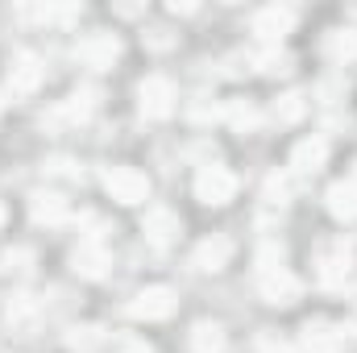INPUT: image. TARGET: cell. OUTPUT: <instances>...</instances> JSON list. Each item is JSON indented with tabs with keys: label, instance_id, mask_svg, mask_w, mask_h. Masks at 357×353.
Segmentation results:
<instances>
[{
	"label": "cell",
	"instance_id": "6da1fadb",
	"mask_svg": "<svg viewBox=\"0 0 357 353\" xmlns=\"http://www.w3.org/2000/svg\"><path fill=\"white\" fill-rule=\"evenodd\" d=\"M137 108H142V117H150V121H167V117L178 108L175 84H171L167 75L142 80V84H137Z\"/></svg>",
	"mask_w": 357,
	"mask_h": 353
},
{
	"label": "cell",
	"instance_id": "7a4b0ae2",
	"mask_svg": "<svg viewBox=\"0 0 357 353\" xmlns=\"http://www.w3.org/2000/svg\"><path fill=\"white\" fill-rule=\"evenodd\" d=\"M320 283L328 287V291H345L349 283H354V254H349V246L345 241H328V246H320Z\"/></svg>",
	"mask_w": 357,
	"mask_h": 353
},
{
	"label": "cell",
	"instance_id": "3957f363",
	"mask_svg": "<svg viewBox=\"0 0 357 353\" xmlns=\"http://www.w3.org/2000/svg\"><path fill=\"white\" fill-rule=\"evenodd\" d=\"M104 191H108L116 204L133 208V204H146V195H150V179L142 175L137 167H108V171H104Z\"/></svg>",
	"mask_w": 357,
	"mask_h": 353
},
{
	"label": "cell",
	"instance_id": "277c9868",
	"mask_svg": "<svg viewBox=\"0 0 357 353\" xmlns=\"http://www.w3.org/2000/svg\"><path fill=\"white\" fill-rule=\"evenodd\" d=\"M233 195H237V175L229 167H216V163L199 167V175H195V200H204L212 208H225Z\"/></svg>",
	"mask_w": 357,
	"mask_h": 353
},
{
	"label": "cell",
	"instance_id": "5b68a950",
	"mask_svg": "<svg viewBox=\"0 0 357 353\" xmlns=\"http://www.w3.org/2000/svg\"><path fill=\"white\" fill-rule=\"evenodd\" d=\"M349 341H357V329L333 324V320H307L303 324V350L307 353H341Z\"/></svg>",
	"mask_w": 357,
	"mask_h": 353
},
{
	"label": "cell",
	"instance_id": "8992f818",
	"mask_svg": "<svg viewBox=\"0 0 357 353\" xmlns=\"http://www.w3.org/2000/svg\"><path fill=\"white\" fill-rule=\"evenodd\" d=\"M75 59H79L84 67L104 71V67H112V63L121 59V38H116V33H108V29H91L88 38L75 46Z\"/></svg>",
	"mask_w": 357,
	"mask_h": 353
},
{
	"label": "cell",
	"instance_id": "52a82bcc",
	"mask_svg": "<svg viewBox=\"0 0 357 353\" xmlns=\"http://www.w3.org/2000/svg\"><path fill=\"white\" fill-rule=\"evenodd\" d=\"M175 291L171 287H146V291H137L133 295V303H129V316L133 320H167V316H175Z\"/></svg>",
	"mask_w": 357,
	"mask_h": 353
},
{
	"label": "cell",
	"instance_id": "ba28073f",
	"mask_svg": "<svg viewBox=\"0 0 357 353\" xmlns=\"http://www.w3.org/2000/svg\"><path fill=\"white\" fill-rule=\"evenodd\" d=\"M46 80V67L33 59V54H17L8 63V75H4V91L8 96H33Z\"/></svg>",
	"mask_w": 357,
	"mask_h": 353
},
{
	"label": "cell",
	"instance_id": "9c48e42d",
	"mask_svg": "<svg viewBox=\"0 0 357 353\" xmlns=\"http://www.w3.org/2000/svg\"><path fill=\"white\" fill-rule=\"evenodd\" d=\"M258 291H262V299L274 303V308H291V303L303 295V283L282 266V270H266V274H258Z\"/></svg>",
	"mask_w": 357,
	"mask_h": 353
},
{
	"label": "cell",
	"instance_id": "30bf717a",
	"mask_svg": "<svg viewBox=\"0 0 357 353\" xmlns=\"http://www.w3.org/2000/svg\"><path fill=\"white\" fill-rule=\"evenodd\" d=\"M291 25H295V8L291 4H266V8L254 13V33H258L262 46H278V38L291 33Z\"/></svg>",
	"mask_w": 357,
	"mask_h": 353
},
{
	"label": "cell",
	"instance_id": "8fae6325",
	"mask_svg": "<svg viewBox=\"0 0 357 353\" xmlns=\"http://www.w3.org/2000/svg\"><path fill=\"white\" fill-rule=\"evenodd\" d=\"M178 229H183V220H178V212H171L167 204H154V208H146V216H142V233H146L154 246L175 241Z\"/></svg>",
	"mask_w": 357,
	"mask_h": 353
},
{
	"label": "cell",
	"instance_id": "7c38bea8",
	"mask_svg": "<svg viewBox=\"0 0 357 353\" xmlns=\"http://www.w3.org/2000/svg\"><path fill=\"white\" fill-rule=\"evenodd\" d=\"M233 258V241L229 237H220V233H212V237H204L199 246H195V254H191V262L195 270H204V274H216V270H225Z\"/></svg>",
	"mask_w": 357,
	"mask_h": 353
},
{
	"label": "cell",
	"instance_id": "4fadbf2b",
	"mask_svg": "<svg viewBox=\"0 0 357 353\" xmlns=\"http://www.w3.org/2000/svg\"><path fill=\"white\" fill-rule=\"evenodd\" d=\"M71 266H75V274H79V278H104V274H108V250H104L96 237H88V241H79V246H75Z\"/></svg>",
	"mask_w": 357,
	"mask_h": 353
},
{
	"label": "cell",
	"instance_id": "5bb4252c",
	"mask_svg": "<svg viewBox=\"0 0 357 353\" xmlns=\"http://www.w3.org/2000/svg\"><path fill=\"white\" fill-rule=\"evenodd\" d=\"M324 163H328V142H324V137H303V142L291 150L295 175H316Z\"/></svg>",
	"mask_w": 357,
	"mask_h": 353
},
{
	"label": "cell",
	"instance_id": "9a60e30c",
	"mask_svg": "<svg viewBox=\"0 0 357 353\" xmlns=\"http://www.w3.org/2000/svg\"><path fill=\"white\" fill-rule=\"evenodd\" d=\"M29 216H33L38 225H63V220H67V200H63L59 191H38V195L29 200Z\"/></svg>",
	"mask_w": 357,
	"mask_h": 353
},
{
	"label": "cell",
	"instance_id": "2e32d148",
	"mask_svg": "<svg viewBox=\"0 0 357 353\" xmlns=\"http://www.w3.org/2000/svg\"><path fill=\"white\" fill-rule=\"evenodd\" d=\"M328 212L337 220H357V179H341L328 187Z\"/></svg>",
	"mask_w": 357,
	"mask_h": 353
},
{
	"label": "cell",
	"instance_id": "e0dca14e",
	"mask_svg": "<svg viewBox=\"0 0 357 353\" xmlns=\"http://www.w3.org/2000/svg\"><path fill=\"white\" fill-rule=\"evenodd\" d=\"M67 350L71 353H100L104 350V341H108V333L100 329V324H75V329H67Z\"/></svg>",
	"mask_w": 357,
	"mask_h": 353
},
{
	"label": "cell",
	"instance_id": "ac0fdd59",
	"mask_svg": "<svg viewBox=\"0 0 357 353\" xmlns=\"http://www.w3.org/2000/svg\"><path fill=\"white\" fill-rule=\"evenodd\" d=\"M307 91H287V96H278L274 100V108H270V117L278 121V125H295V121H303L307 117Z\"/></svg>",
	"mask_w": 357,
	"mask_h": 353
},
{
	"label": "cell",
	"instance_id": "d6986e66",
	"mask_svg": "<svg viewBox=\"0 0 357 353\" xmlns=\"http://www.w3.org/2000/svg\"><path fill=\"white\" fill-rule=\"evenodd\" d=\"M187 345H191V353H225V329L212 324V320H199V324L191 329Z\"/></svg>",
	"mask_w": 357,
	"mask_h": 353
},
{
	"label": "cell",
	"instance_id": "ffe728a7",
	"mask_svg": "<svg viewBox=\"0 0 357 353\" xmlns=\"http://www.w3.org/2000/svg\"><path fill=\"white\" fill-rule=\"evenodd\" d=\"M38 316H42V308H38V299H29V295H17V299L8 303V329H17V333H33Z\"/></svg>",
	"mask_w": 357,
	"mask_h": 353
},
{
	"label": "cell",
	"instance_id": "44dd1931",
	"mask_svg": "<svg viewBox=\"0 0 357 353\" xmlns=\"http://www.w3.org/2000/svg\"><path fill=\"white\" fill-rule=\"evenodd\" d=\"M324 54H328L333 63H349L357 54V33L354 29H333V33L324 38Z\"/></svg>",
	"mask_w": 357,
	"mask_h": 353
},
{
	"label": "cell",
	"instance_id": "7402d4cb",
	"mask_svg": "<svg viewBox=\"0 0 357 353\" xmlns=\"http://www.w3.org/2000/svg\"><path fill=\"white\" fill-rule=\"evenodd\" d=\"M225 121H229L237 133H250V129L258 125V108H254L250 100H229V108H225Z\"/></svg>",
	"mask_w": 357,
	"mask_h": 353
},
{
	"label": "cell",
	"instance_id": "603a6c76",
	"mask_svg": "<svg viewBox=\"0 0 357 353\" xmlns=\"http://www.w3.org/2000/svg\"><path fill=\"white\" fill-rule=\"evenodd\" d=\"M282 258H287V250H282V241H262L258 246V274H266V270H282Z\"/></svg>",
	"mask_w": 357,
	"mask_h": 353
},
{
	"label": "cell",
	"instance_id": "cb8c5ba5",
	"mask_svg": "<svg viewBox=\"0 0 357 353\" xmlns=\"http://www.w3.org/2000/svg\"><path fill=\"white\" fill-rule=\"evenodd\" d=\"M187 117H191L195 125H212V121L220 117V108H216V104H208V96H195V100L187 104Z\"/></svg>",
	"mask_w": 357,
	"mask_h": 353
},
{
	"label": "cell",
	"instance_id": "d4e9b609",
	"mask_svg": "<svg viewBox=\"0 0 357 353\" xmlns=\"http://www.w3.org/2000/svg\"><path fill=\"white\" fill-rule=\"evenodd\" d=\"M46 175L67 179V183H79L84 171H79V163H75V158H50V163H46Z\"/></svg>",
	"mask_w": 357,
	"mask_h": 353
},
{
	"label": "cell",
	"instance_id": "484cf974",
	"mask_svg": "<svg viewBox=\"0 0 357 353\" xmlns=\"http://www.w3.org/2000/svg\"><path fill=\"white\" fill-rule=\"evenodd\" d=\"M4 270H8V274H29V270H33V250H25V246L8 250V254H4Z\"/></svg>",
	"mask_w": 357,
	"mask_h": 353
},
{
	"label": "cell",
	"instance_id": "4316f807",
	"mask_svg": "<svg viewBox=\"0 0 357 353\" xmlns=\"http://www.w3.org/2000/svg\"><path fill=\"white\" fill-rule=\"evenodd\" d=\"M254 63H258V71H287V54L278 46H262L254 54Z\"/></svg>",
	"mask_w": 357,
	"mask_h": 353
},
{
	"label": "cell",
	"instance_id": "83f0119b",
	"mask_svg": "<svg viewBox=\"0 0 357 353\" xmlns=\"http://www.w3.org/2000/svg\"><path fill=\"white\" fill-rule=\"evenodd\" d=\"M345 91H349V84H345L341 75H328V80H320L316 96H320L324 104H337V100H345Z\"/></svg>",
	"mask_w": 357,
	"mask_h": 353
},
{
	"label": "cell",
	"instance_id": "f1b7e54d",
	"mask_svg": "<svg viewBox=\"0 0 357 353\" xmlns=\"http://www.w3.org/2000/svg\"><path fill=\"white\" fill-rule=\"evenodd\" d=\"M142 38H146V50H171V46H175V33H171L167 25H154V29H146Z\"/></svg>",
	"mask_w": 357,
	"mask_h": 353
},
{
	"label": "cell",
	"instance_id": "f546056e",
	"mask_svg": "<svg viewBox=\"0 0 357 353\" xmlns=\"http://www.w3.org/2000/svg\"><path fill=\"white\" fill-rule=\"evenodd\" d=\"M258 353H299V350L287 345L278 333H262V337H258Z\"/></svg>",
	"mask_w": 357,
	"mask_h": 353
},
{
	"label": "cell",
	"instance_id": "4dcf8cb0",
	"mask_svg": "<svg viewBox=\"0 0 357 353\" xmlns=\"http://www.w3.org/2000/svg\"><path fill=\"white\" fill-rule=\"evenodd\" d=\"M266 204H287V179H278V175H270L266 179Z\"/></svg>",
	"mask_w": 357,
	"mask_h": 353
},
{
	"label": "cell",
	"instance_id": "1f68e13d",
	"mask_svg": "<svg viewBox=\"0 0 357 353\" xmlns=\"http://www.w3.org/2000/svg\"><path fill=\"white\" fill-rule=\"evenodd\" d=\"M121 353H154V350H150L146 341H125V345H121Z\"/></svg>",
	"mask_w": 357,
	"mask_h": 353
},
{
	"label": "cell",
	"instance_id": "d6a6232c",
	"mask_svg": "<svg viewBox=\"0 0 357 353\" xmlns=\"http://www.w3.org/2000/svg\"><path fill=\"white\" fill-rule=\"evenodd\" d=\"M171 13H178V17H191V13H195V4H178V0H175V4H171Z\"/></svg>",
	"mask_w": 357,
	"mask_h": 353
},
{
	"label": "cell",
	"instance_id": "836d02e7",
	"mask_svg": "<svg viewBox=\"0 0 357 353\" xmlns=\"http://www.w3.org/2000/svg\"><path fill=\"white\" fill-rule=\"evenodd\" d=\"M4 220H8V208H4V204H0V229H4Z\"/></svg>",
	"mask_w": 357,
	"mask_h": 353
}]
</instances>
